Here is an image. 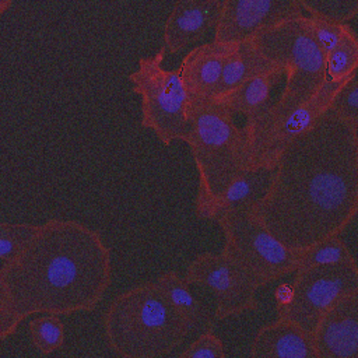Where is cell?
<instances>
[{
	"instance_id": "obj_1",
	"label": "cell",
	"mask_w": 358,
	"mask_h": 358,
	"mask_svg": "<svg viewBox=\"0 0 358 358\" xmlns=\"http://www.w3.org/2000/svg\"><path fill=\"white\" fill-rule=\"evenodd\" d=\"M358 213V129L329 109L274 162L255 217L299 250L340 235Z\"/></svg>"
},
{
	"instance_id": "obj_2",
	"label": "cell",
	"mask_w": 358,
	"mask_h": 358,
	"mask_svg": "<svg viewBox=\"0 0 358 358\" xmlns=\"http://www.w3.org/2000/svg\"><path fill=\"white\" fill-rule=\"evenodd\" d=\"M21 320L35 313L76 315L94 310L113 277L102 235L71 218L42 224L21 256L4 273Z\"/></svg>"
},
{
	"instance_id": "obj_3",
	"label": "cell",
	"mask_w": 358,
	"mask_h": 358,
	"mask_svg": "<svg viewBox=\"0 0 358 358\" xmlns=\"http://www.w3.org/2000/svg\"><path fill=\"white\" fill-rule=\"evenodd\" d=\"M182 141L189 145L197 171L194 211L207 220L232 180L248 168L245 131L214 98H189Z\"/></svg>"
},
{
	"instance_id": "obj_4",
	"label": "cell",
	"mask_w": 358,
	"mask_h": 358,
	"mask_svg": "<svg viewBox=\"0 0 358 358\" xmlns=\"http://www.w3.org/2000/svg\"><path fill=\"white\" fill-rule=\"evenodd\" d=\"M109 350L123 358H159L190 333L154 281L120 292L102 317Z\"/></svg>"
},
{
	"instance_id": "obj_5",
	"label": "cell",
	"mask_w": 358,
	"mask_h": 358,
	"mask_svg": "<svg viewBox=\"0 0 358 358\" xmlns=\"http://www.w3.org/2000/svg\"><path fill=\"white\" fill-rule=\"evenodd\" d=\"M257 52L284 70L285 87L273 112H287L309 101L326 83V56L313 38L308 15L299 14L252 39Z\"/></svg>"
},
{
	"instance_id": "obj_6",
	"label": "cell",
	"mask_w": 358,
	"mask_h": 358,
	"mask_svg": "<svg viewBox=\"0 0 358 358\" xmlns=\"http://www.w3.org/2000/svg\"><path fill=\"white\" fill-rule=\"evenodd\" d=\"M214 221L224 235L221 252L235 260L259 288L296 271V250L281 243L255 217L250 207L217 213Z\"/></svg>"
},
{
	"instance_id": "obj_7",
	"label": "cell",
	"mask_w": 358,
	"mask_h": 358,
	"mask_svg": "<svg viewBox=\"0 0 358 358\" xmlns=\"http://www.w3.org/2000/svg\"><path fill=\"white\" fill-rule=\"evenodd\" d=\"M165 56L161 46L154 55L140 57L127 78L131 91L140 96L141 126L151 130L164 145H171L186 133L189 94L180 69L164 67Z\"/></svg>"
},
{
	"instance_id": "obj_8",
	"label": "cell",
	"mask_w": 358,
	"mask_h": 358,
	"mask_svg": "<svg viewBox=\"0 0 358 358\" xmlns=\"http://www.w3.org/2000/svg\"><path fill=\"white\" fill-rule=\"evenodd\" d=\"M343 83L326 80L309 101L294 109L273 112L268 106L256 116L246 119L243 131L248 168L274 166L278 155L324 115Z\"/></svg>"
},
{
	"instance_id": "obj_9",
	"label": "cell",
	"mask_w": 358,
	"mask_h": 358,
	"mask_svg": "<svg viewBox=\"0 0 358 358\" xmlns=\"http://www.w3.org/2000/svg\"><path fill=\"white\" fill-rule=\"evenodd\" d=\"M352 291H358L357 262L298 268L287 301L278 306V317L312 333L324 312Z\"/></svg>"
},
{
	"instance_id": "obj_10",
	"label": "cell",
	"mask_w": 358,
	"mask_h": 358,
	"mask_svg": "<svg viewBox=\"0 0 358 358\" xmlns=\"http://www.w3.org/2000/svg\"><path fill=\"white\" fill-rule=\"evenodd\" d=\"M189 284L208 288L215 295L214 317L224 320L259 308L257 287L243 268L225 253H199L187 266Z\"/></svg>"
},
{
	"instance_id": "obj_11",
	"label": "cell",
	"mask_w": 358,
	"mask_h": 358,
	"mask_svg": "<svg viewBox=\"0 0 358 358\" xmlns=\"http://www.w3.org/2000/svg\"><path fill=\"white\" fill-rule=\"evenodd\" d=\"M302 11L298 0H221L213 41L224 45L252 41Z\"/></svg>"
},
{
	"instance_id": "obj_12",
	"label": "cell",
	"mask_w": 358,
	"mask_h": 358,
	"mask_svg": "<svg viewBox=\"0 0 358 358\" xmlns=\"http://www.w3.org/2000/svg\"><path fill=\"white\" fill-rule=\"evenodd\" d=\"M316 358L358 357V291L341 296L312 331Z\"/></svg>"
},
{
	"instance_id": "obj_13",
	"label": "cell",
	"mask_w": 358,
	"mask_h": 358,
	"mask_svg": "<svg viewBox=\"0 0 358 358\" xmlns=\"http://www.w3.org/2000/svg\"><path fill=\"white\" fill-rule=\"evenodd\" d=\"M221 14V0H176L166 17L162 46L175 55L196 45L215 31Z\"/></svg>"
},
{
	"instance_id": "obj_14",
	"label": "cell",
	"mask_w": 358,
	"mask_h": 358,
	"mask_svg": "<svg viewBox=\"0 0 358 358\" xmlns=\"http://www.w3.org/2000/svg\"><path fill=\"white\" fill-rule=\"evenodd\" d=\"M249 355L267 358H316L312 333L285 317H277L256 331Z\"/></svg>"
},
{
	"instance_id": "obj_15",
	"label": "cell",
	"mask_w": 358,
	"mask_h": 358,
	"mask_svg": "<svg viewBox=\"0 0 358 358\" xmlns=\"http://www.w3.org/2000/svg\"><path fill=\"white\" fill-rule=\"evenodd\" d=\"M229 45L215 41L190 49L179 64L189 98H213Z\"/></svg>"
},
{
	"instance_id": "obj_16",
	"label": "cell",
	"mask_w": 358,
	"mask_h": 358,
	"mask_svg": "<svg viewBox=\"0 0 358 358\" xmlns=\"http://www.w3.org/2000/svg\"><path fill=\"white\" fill-rule=\"evenodd\" d=\"M282 77L284 70L275 64H270L248 78L235 90L215 96L214 99L228 109L234 116L243 115L246 119H249L263 112L273 103L270 96L273 87Z\"/></svg>"
},
{
	"instance_id": "obj_17",
	"label": "cell",
	"mask_w": 358,
	"mask_h": 358,
	"mask_svg": "<svg viewBox=\"0 0 358 358\" xmlns=\"http://www.w3.org/2000/svg\"><path fill=\"white\" fill-rule=\"evenodd\" d=\"M168 302L189 327V331L199 327H211V315L207 305L193 294L190 284L176 271L162 273L155 281Z\"/></svg>"
},
{
	"instance_id": "obj_18",
	"label": "cell",
	"mask_w": 358,
	"mask_h": 358,
	"mask_svg": "<svg viewBox=\"0 0 358 358\" xmlns=\"http://www.w3.org/2000/svg\"><path fill=\"white\" fill-rule=\"evenodd\" d=\"M273 169L274 166H255L241 172L213 207L207 220L211 221L217 213L234 207L255 208L270 187Z\"/></svg>"
},
{
	"instance_id": "obj_19",
	"label": "cell",
	"mask_w": 358,
	"mask_h": 358,
	"mask_svg": "<svg viewBox=\"0 0 358 358\" xmlns=\"http://www.w3.org/2000/svg\"><path fill=\"white\" fill-rule=\"evenodd\" d=\"M270 64L271 63H268L257 52L252 41L229 45L227 57L224 60L218 87L213 98L235 90L248 78H250L252 76H255L256 73H259Z\"/></svg>"
},
{
	"instance_id": "obj_20",
	"label": "cell",
	"mask_w": 358,
	"mask_h": 358,
	"mask_svg": "<svg viewBox=\"0 0 358 358\" xmlns=\"http://www.w3.org/2000/svg\"><path fill=\"white\" fill-rule=\"evenodd\" d=\"M351 262H355V257L338 235L323 238L308 248L296 250V270L319 264Z\"/></svg>"
},
{
	"instance_id": "obj_21",
	"label": "cell",
	"mask_w": 358,
	"mask_h": 358,
	"mask_svg": "<svg viewBox=\"0 0 358 358\" xmlns=\"http://www.w3.org/2000/svg\"><path fill=\"white\" fill-rule=\"evenodd\" d=\"M358 67V38L348 25L338 43L326 56L327 80L341 83L345 81Z\"/></svg>"
},
{
	"instance_id": "obj_22",
	"label": "cell",
	"mask_w": 358,
	"mask_h": 358,
	"mask_svg": "<svg viewBox=\"0 0 358 358\" xmlns=\"http://www.w3.org/2000/svg\"><path fill=\"white\" fill-rule=\"evenodd\" d=\"M39 224L0 221V271L4 273L21 256Z\"/></svg>"
},
{
	"instance_id": "obj_23",
	"label": "cell",
	"mask_w": 358,
	"mask_h": 358,
	"mask_svg": "<svg viewBox=\"0 0 358 358\" xmlns=\"http://www.w3.org/2000/svg\"><path fill=\"white\" fill-rule=\"evenodd\" d=\"M34 347L43 355L60 350L64 344V326L56 313H42L28 324Z\"/></svg>"
},
{
	"instance_id": "obj_24",
	"label": "cell",
	"mask_w": 358,
	"mask_h": 358,
	"mask_svg": "<svg viewBox=\"0 0 358 358\" xmlns=\"http://www.w3.org/2000/svg\"><path fill=\"white\" fill-rule=\"evenodd\" d=\"M329 110L354 129H358V78L352 73L334 94Z\"/></svg>"
},
{
	"instance_id": "obj_25",
	"label": "cell",
	"mask_w": 358,
	"mask_h": 358,
	"mask_svg": "<svg viewBox=\"0 0 358 358\" xmlns=\"http://www.w3.org/2000/svg\"><path fill=\"white\" fill-rule=\"evenodd\" d=\"M309 14L324 15L340 22L351 21L358 11V0H298Z\"/></svg>"
},
{
	"instance_id": "obj_26",
	"label": "cell",
	"mask_w": 358,
	"mask_h": 358,
	"mask_svg": "<svg viewBox=\"0 0 358 358\" xmlns=\"http://www.w3.org/2000/svg\"><path fill=\"white\" fill-rule=\"evenodd\" d=\"M308 18L315 41L317 42L324 56H327L331 52V49L338 43L348 24L317 14H310L308 15Z\"/></svg>"
},
{
	"instance_id": "obj_27",
	"label": "cell",
	"mask_w": 358,
	"mask_h": 358,
	"mask_svg": "<svg viewBox=\"0 0 358 358\" xmlns=\"http://www.w3.org/2000/svg\"><path fill=\"white\" fill-rule=\"evenodd\" d=\"M180 358H225L227 348L224 341L207 327L193 343H190L182 352Z\"/></svg>"
},
{
	"instance_id": "obj_28",
	"label": "cell",
	"mask_w": 358,
	"mask_h": 358,
	"mask_svg": "<svg viewBox=\"0 0 358 358\" xmlns=\"http://www.w3.org/2000/svg\"><path fill=\"white\" fill-rule=\"evenodd\" d=\"M21 322V317L15 312L4 275L0 271V341L13 336Z\"/></svg>"
},
{
	"instance_id": "obj_29",
	"label": "cell",
	"mask_w": 358,
	"mask_h": 358,
	"mask_svg": "<svg viewBox=\"0 0 358 358\" xmlns=\"http://www.w3.org/2000/svg\"><path fill=\"white\" fill-rule=\"evenodd\" d=\"M14 0H0V15L4 14L13 4Z\"/></svg>"
}]
</instances>
